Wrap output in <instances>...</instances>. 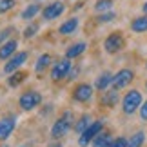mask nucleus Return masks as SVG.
<instances>
[{"instance_id":"nucleus-1","label":"nucleus","mask_w":147,"mask_h":147,"mask_svg":"<svg viewBox=\"0 0 147 147\" xmlns=\"http://www.w3.org/2000/svg\"><path fill=\"white\" fill-rule=\"evenodd\" d=\"M144 104V98H142V93L138 89H131V91L125 93V96L122 98V111L125 115H133L140 109V105Z\"/></svg>"},{"instance_id":"nucleus-2","label":"nucleus","mask_w":147,"mask_h":147,"mask_svg":"<svg viewBox=\"0 0 147 147\" xmlns=\"http://www.w3.org/2000/svg\"><path fill=\"white\" fill-rule=\"evenodd\" d=\"M71 123H73V113H71V111H65L64 115H62L58 120L53 123V127H51V136H53L55 140L64 138L65 134L69 133Z\"/></svg>"},{"instance_id":"nucleus-3","label":"nucleus","mask_w":147,"mask_h":147,"mask_svg":"<svg viewBox=\"0 0 147 147\" xmlns=\"http://www.w3.org/2000/svg\"><path fill=\"white\" fill-rule=\"evenodd\" d=\"M40 104H42V94L38 91H26L18 98V105H20L22 111H33Z\"/></svg>"},{"instance_id":"nucleus-4","label":"nucleus","mask_w":147,"mask_h":147,"mask_svg":"<svg viewBox=\"0 0 147 147\" xmlns=\"http://www.w3.org/2000/svg\"><path fill=\"white\" fill-rule=\"evenodd\" d=\"M102 129H104V122H102V120L93 122L91 125L80 134V138H78V145H80V147H87L89 144H91V140L96 136L98 133H102Z\"/></svg>"},{"instance_id":"nucleus-5","label":"nucleus","mask_w":147,"mask_h":147,"mask_svg":"<svg viewBox=\"0 0 147 147\" xmlns=\"http://www.w3.org/2000/svg\"><path fill=\"white\" fill-rule=\"evenodd\" d=\"M133 80H134V73L131 69H120L116 75H113L111 86H113V89L118 91V89H125Z\"/></svg>"},{"instance_id":"nucleus-6","label":"nucleus","mask_w":147,"mask_h":147,"mask_svg":"<svg viewBox=\"0 0 147 147\" xmlns=\"http://www.w3.org/2000/svg\"><path fill=\"white\" fill-rule=\"evenodd\" d=\"M71 60L69 58H62L58 62H55L53 67H51V78L53 80H62V78H67V75H69V71H71Z\"/></svg>"},{"instance_id":"nucleus-7","label":"nucleus","mask_w":147,"mask_h":147,"mask_svg":"<svg viewBox=\"0 0 147 147\" xmlns=\"http://www.w3.org/2000/svg\"><path fill=\"white\" fill-rule=\"evenodd\" d=\"M27 56H29V55H27V51H18V53H15V55L9 58V62H5L4 73H5V75H11V73L18 71V67H22V65L26 64Z\"/></svg>"},{"instance_id":"nucleus-8","label":"nucleus","mask_w":147,"mask_h":147,"mask_svg":"<svg viewBox=\"0 0 147 147\" xmlns=\"http://www.w3.org/2000/svg\"><path fill=\"white\" fill-rule=\"evenodd\" d=\"M123 46H125V40H123V36L120 35V33H111V35L104 40V47H105L107 53H111V55L122 51Z\"/></svg>"},{"instance_id":"nucleus-9","label":"nucleus","mask_w":147,"mask_h":147,"mask_svg":"<svg viewBox=\"0 0 147 147\" xmlns=\"http://www.w3.org/2000/svg\"><path fill=\"white\" fill-rule=\"evenodd\" d=\"M64 9H65L64 2L56 0V2L47 4L46 7L42 9V16H44V20H55V18H58V16H60L62 13H64Z\"/></svg>"},{"instance_id":"nucleus-10","label":"nucleus","mask_w":147,"mask_h":147,"mask_svg":"<svg viewBox=\"0 0 147 147\" xmlns=\"http://www.w3.org/2000/svg\"><path fill=\"white\" fill-rule=\"evenodd\" d=\"M16 127V118L15 116H5L0 120V142H4V140H7L11 134H13Z\"/></svg>"},{"instance_id":"nucleus-11","label":"nucleus","mask_w":147,"mask_h":147,"mask_svg":"<svg viewBox=\"0 0 147 147\" xmlns=\"http://www.w3.org/2000/svg\"><path fill=\"white\" fill-rule=\"evenodd\" d=\"M93 96V86L89 84H78L73 91V98L76 102H89Z\"/></svg>"},{"instance_id":"nucleus-12","label":"nucleus","mask_w":147,"mask_h":147,"mask_svg":"<svg viewBox=\"0 0 147 147\" xmlns=\"http://www.w3.org/2000/svg\"><path fill=\"white\" fill-rule=\"evenodd\" d=\"M16 47H18V42L16 40H7L0 46V60H9L11 56L16 53Z\"/></svg>"},{"instance_id":"nucleus-13","label":"nucleus","mask_w":147,"mask_h":147,"mask_svg":"<svg viewBox=\"0 0 147 147\" xmlns=\"http://www.w3.org/2000/svg\"><path fill=\"white\" fill-rule=\"evenodd\" d=\"M78 29V18L76 16H73V18H67L64 24H62L60 27H58V31H60V35H64V36H67V35H73Z\"/></svg>"},{"instance_id":"nucleus-14","label":"nucleus","mask_w":147,"mask_h":147,"mask_svg":"<svg viewBox=\"0 0 147 147\" xmlns=\"http://www.w3.org/2000/svg\"><path fill=\"white\" fill-rule=\"evenodd\" d=\"M111 82H113V75L109 71H104L102 75L96 78V82H94V87L98 89V91H107V87L111 86Z\"/></svg>"},{"instance_id":"nucleus-15","label":"nucleus","mask_w":147,"mask_h":147,"mask_svg":"<svg viewBox=\"0 0 147 147\" xmlns=\"http://www.w3.org/2000/svg\"><path fill=\"white\" fill-rule=\"evenodd\" d=\"M111 142H113V136L109 133H98L91 140V147H109Z\"/></svg>"},{"instance_id":"nucleus-16","label":"nucleus","mask_w":147,"mask_h":147,"mask_svg":"<svg viewBox=\"0 0 147 147\" xmlns=\"http://www.w3.org/2000/svg\"><path fill=\"white\" fill-rule=\"evenodd\" d=\"M120 100V94H118L116 89H111V91H104V96H102V105L105 107H113L116 105V102Z\"/></svg>"},{"instance_id":"nucleus-17","label":"nucleus","mask_w":147,"mask_h":147,"mask_svg":"<svg viewBox=\"0 0 147 147\" xmlns=\"http://www.w3.org/2000/svg\"><path fill=\"white\" fill-rule=\"evenodd\" d=\"M86 47H87V44L86 42H76V44H73L71 47H67V51H65V58H76V56H80L84 51H86Z\"/></svg>"},{"instance_id":"nucleus-18","label":"nucleus","mask_w":147,"mask_h":147,"mask_svg":"<svg viewBox=\"0 0 147 147\" xmlns=\"http://www.w3.org/2000/svg\"><path fill=\"white\" fill-rule=\"evenodd\" d=\"M40 11H42V5L40 4H29L24 11H22V18H24V20H33L38 13H40Z\"/></svg>"},{"instance_id":"nucleus-19","label":"nucleus","mask_w":147,"mask_h":147,"mask_svg":"<svg viewBox=\"0 0 147 147\" xmlns=\"http://www.w3.org/2000/svg\"><path fill=\"white\" fill-rule=\"evenodd\" d=\"M51 60H53V58H51V55H47V53L40 55V56H38V60H36V64H35V71L36 73H44L51 65Z\"/></svg>"},{"instance_id":"nucleus-20","label":"nucleus","mask_w":147,"mask_h":147,"mask_svg":"<svg viewBox=\"0 0 147 147\" xmlns=\"http://www.w3.org/2000/svg\"><path fill=\"white\" fill-rule=\"evenodd\" d=\"M131 29L134 33H145L147 31V15H142L138 18H134L131 22Z\"/></svg>"},{"instance_id":"nucleus-21","label":"nucleus","mask_w":147,"mask_h":147,"mask_svg":"<svg viewBox=\"0 0 147 147\" xmlns=\"http://www.w3.org/2000/svg\"><path fill=\"white\" fill-rule=\"evenodd\" d=\"M91 123H93V118L89 116V115H84V116L78 118V122L75 123V131H76L78 134H82L89 125H91Z\"/></svg>"},{"instance_id":"nucleus-22","label":"nucleus","mask_w":147,"mask_h":147,"mask_svg":"<svg viewBox=\"0 0 147 147\" xmlns=\"http://www.w3.org/2000/svg\"><path fill=\"white\" fill-rule=\"evenodd\" d=\"M144 142H145V133L138 131V133H134L133 136L127 140V147H142Z\"/></svg>"},{"instance_id":"nucleus-23","label":"nucleus","mask_w":147,"mask_h":147,"mask_svg":"<svg viewBox=\"0 0 147 147\" xmlns=\"http://www.w3.org/2000/svg\"><path fill=\"white\" fill-rule=\"evenodd\" d=\"M26 73H22V71H15V73H11V76L7 78V84H9V87H16V86H20L22 82L26 80Z\"/></svg>"},{"instance_id":"nucleus-24","label":"nucleus","mask_w":147,"mask_h":147,"mask_svg":"<svg viewBox=\"0 0 147 147\" xmlns=\"http://www.w3.org/2000/svg\"><path fill=\"white\" fill-rule=\"evenodd\" d=\"M111 9H113V0H98L94 4V11L96 13H107Z\"/></svg>"},{"instance_id":"nucleus-25","label":"nucleus","mask_w":147,"mask_h":147,"mask_svg":"<svg viewBox=\"0 0 147 147\" xmlns=\"http://www.w3.org/2000/svg\"><path fill=\"white\" fill-rule=\"evenodd\" d=\"M15 4H16V0H0V15L11 11L15 7Z\"/></svg>"},{"instance_id":"nucleus-26","label":"nucleus","mask_w":147,"mask_h":147,"mask_svg":"<svg viewBox=\"0 0 147 147\" xmlns=\"http://www.w3.org/2000/svg\"><path fill=\"white\" fill-rule=\"evenodd\" d=\"M38 29H40V26L38 24H31V26H27L26 29H24V38H33L38 33Z\"/></svg>"},{"instance_id":"nucleus-27","label":"nucleus","mask_w":147,"mask_h":147,"mask_svg":"<svg viewBox=\"0 0 147 147\" xmlns=\"http://www.w3.org/2000/svg\"><path fill=\"white\" fill-rule=\"evenodd\" d=\"M115 13H113V11H107V13H100V16H98V22H102V24H104V22H113L115 20Z\"/></svg>"},{"instance_id":"nucleus-28","label":"nucleus","mask_w":147,"mask_h":147,"mask_svg":"<svg viewBox=\"0 0 147 147\" xmlns=\"http://www.w3.org/2000/svg\"><path fill=\"white\" fill-rule=\"evenodd\" d=\"M109 147H127V140H125V138H122V136L113 138V142H111Z\"/></svg>"},{"instance_id":"nucleus-29","label":"nucleus","mask_w":147,"mask_h":147,"mask_svg":"<svg viewBox=\"0 0 147 147\" xmlns=\"http://www.w3.org/2000/svg\"><path fill=\"white\" fill-rule=\"evenodd\" d=\"M140 116H142L144 122H147V100L144 102L142 105H140Z\"/></svg>"},{"instance_id":"nucleus-30","label":"nucleus","mask_w":147,"mask_h":147,"mask_svg":"<svg viewBox=\"0 0 147 147\" xmlns=\"http://www.w3.org/2000/svg\"><path fill=\"white\" fill-rule=\"evenodd\" d=\"M11 31H13V27H7V29H4V31H0V44H2L5 38H7L11 35Z\"/></svg>"},{"instance_id":"nucleus-31","label":"nucleus","mask_w":147,"mask_h":147,"mask_svg":"<svg viewBox=\"0 0 147 147\" xmlns=\"http://www.w3.org/2000/svg\"><path fill=\"white\" fill-rule=\"evenodd\" d=\"M76 75H78V67H75V69L71 67V71H69V75H67V78H69V80H73V78H76Z\"/></svg>"},{"instance_id":"nucleus-32","label":"nucleus","mask_w":147,"mask_h":147,"mask_svg":"<svg viewBox=\"0 0 147 147\" xmlns=\"http://www.w3.org/2000/svg\"><path fill=\"white\" fill-rule=\"evenodd\" d=\"M49 147H62V144H60V142H55V144H51Z\"/></svg>"},{"instance_id":"nucleus-33","label":"nucleus","mask_w":147,"mask_h":147,"mask_svg":"<svg viewBox=\"0 0 147 147\" xmlns=\"http://www.w3.org/2000/svg\"><path fill=\"white\" fill-rule=\"evenodd\" d=\"M142 9H144V13H145V15H147V2H145V4H144V7H142Z\"/></svg>"},{"instance_id":"nucleus-34","label":"nucleus","mask_w":147,"mask_h":147,"mask_svg":"<svg viewBox=\"0 0 147 147\" xmlns=\"http://www.w3.org/2000/svg\"><path fill=\"white\" fill-rule=\"evenodd\" d=\"M145 87H147V82H145Z\"/></svg>"},{"instance_id":"nucleus-35","label":"nucleus","mask_w":147,"mask_h":147,"mask_svg":"<svg viewBox=\"0 0 147 147\" xmlns=\"http://www.w3.org/2000/svg\"><path fill=\"white\" fill-rule=\"evenodd\" d=\"M4 147H7V145H4Z\"/></svg>"}]
</instances>
